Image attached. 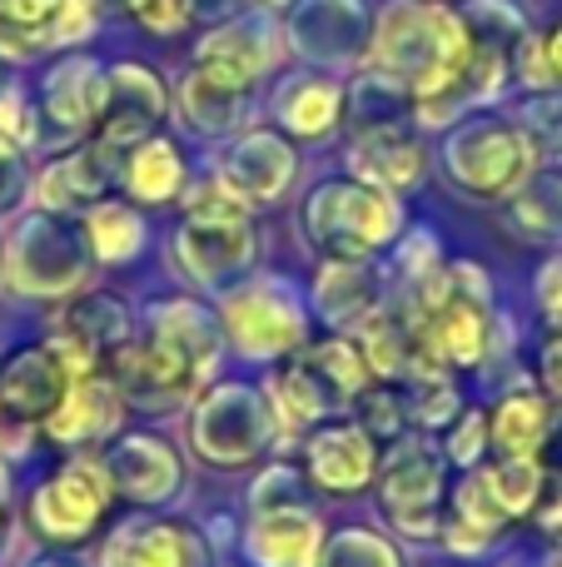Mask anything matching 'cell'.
I'll return each instance as SVG.
<instances>
[{"label":"cell","mask_w":562,"mask_h":567,"mask_svg":"<svg viewBox=\"0 0 562 567\" xmlns=\"http://www.w3.org/2000/svg\"><path fill=\"white\" fill-rule=\"evenodd\" d=\"M125 185L135 199L145 205H165V199L179 195L185 185V165H179V150L169 140H139L135 155L125 165Z\"/></svg>","instance_id":"cell-23"},{"label":"cell","mask_w":562,"mask_h":567,"mask_svg":"<svg viewBox=\"0 0 562 567\" xmlns=\"http://www.w3.org/2000/svg\"><path fill=\"white\" fill-rule=\"evenodd\" d=\"M538 309H543V319L562 333V255H553L538 269Z\"/></svg>","instance_id":"cell-35"},{"label":"cell","mask_w":562,"mask_h":567,"mask_svg":"<svg viewBox=\"0 0 562 567\" xmlns=\"http://www.w3.org/2000/svg\"><path fill=\"white\" fill-rule=\"evenodd\" d=\"M344 90L324 75H299L279 90V125L299 140H324L344 120Z\"/></svg>","instance_id":"cell-21"},{"label":"cell","mask_w":562,"mask_h":567,"mask_svg":"<svg viewBox=\"0 0 562 567\" xmlns=\"http://www.w3.org/2000/svg\"><path fill=\"white\" fill-rule=\"evenodd\" d=\"M309 473L329 493H364L378 473V443L358 423H329L309 439Z\"/></svg>","instance_id":"cell-11"},{"label":"cell","mask_w":562,"mask_h":567,"mask_svg":"<svg viewBox=\"0 0 562 567\" xmlns=\"http://www.w3.org/2000/svg\"><path fill=\"white\" fill-rule=\"evenodd\" d=\"M110 488H119L135 503H165L169 493L179 488V458L169 443L149 439V433H135L125 439L105 463Z\"/></svg>","instance_id":"cell-14"},{"label":"cell","mask_w":562,"mask_h":567,"mask_svg":"<svg viewBox=\"0 0 562 567\" xmlns=\"http://www.w3.org/2000/svg\"><path fill=\"white\" fill-rule=\"evenodd\" d=\"M189 433H195V449L205 463L239 468V463H254L269 449V439H274V409L254 389H244V383H225V389H215L199 403Z\"/></svg>","instance_id":"cell-5"},{"label":"cell","mask_w":562,"mask_h":567,"mask_svg":"<svg viewBox=\"0 0 562 567\" xmlns=\"http://www.w3.org/2000/svg\"><path fill=\"white\" fill-rule=\"evenodd\" d=\"M50 105L65 125H90L105 105V80L95 75L90 65H75V70H60L55 90H50Z\"/></svg>","instance_id":"cell-30"},{"label":"cell","mask_w":562,"mask_h":567,"mask_svg":"<svg viewBox=\"0 0 562 567\" xmlns=\"http://www.w3.org/2000/svg\"><path fill=\"white\" fill-rule=\"evenodd\" d=\"M0 488H6V473H0Z\"/></svg>","instance_id":"cell-42"},{"label":"cell","mask_w":562,"mask_h":567,"mask_svg":"<svg viewBox=\"0 0 562 567\" xmlns=\"http://www.w3.org/2000/svg\"><path fill=\"white\" fill-rule=\"evenodd\" d=\"M269 409H274V423H284L289 433H304V429H314V423L329 419L334 393L319 383V373L309 369L304 359H294L274 373V383H269Z\"/></svg>","instance_id":"cell-22"},{"label":"cell","mask_w":562,"mask_h":567,"mask_svg":"<svg viewBox=\"0 0 562 567\" xmlns=\"http://www.w3.org/2000/svg\"><path fill=\"white\" fill-rule=\"evenodd\" d=\"M299 359L319 373V383L334 393V403L358 399V393L374 383V373H368V363H364V353H358L354 339H319V343H309Z\"/></svg>","instance_id":"cell-24"},{"label":"cell","mask_w":562,"mask_h":567,"mask_svg":"<svg viewBox=\"0 0 562 567\" xmlns=\"http://www.w3.org/2000/svg\"><path fill=\"white\" fill-rule=\"evenodd\" d=\"M488 449H493V433H488V413L468 409V413H458V419L448 423V458H454V463H464V468H478Z\"/></svg>","instance_id":"cell-34"},{"label":"cell","mask_w":562,"mask_h":567,"mask_svg":"<svg viewBox=\"0 0 562 567\" xmlns=\"http://www.w3.org/2000/svg\"><path fill=\"white\" fill-rule=\"evenodd\" d=\"M105 567H205V548L179 523H135L110 538Z\"/></svg>","instance_id":"cell-16"},{"label":"cell","mask_w":562,"mask_h":567,"mask_svg":"<svg viewBox=\"0 0 562 567\" xmlns=\"http://www.w3.org/2000/svg\"><path fill=\"white\" fill-rule=\"evenodd\" d=\"M488 488H493L498 508L508 513V518H523V513L538 508V493H543V458H498L488 463Z\"/></svg>","instance_id":"cell-29"},{"label":"cell","mask_w":562,"mask_h":567,"mask_svg":"<svg viewBox=\"0 0 562 567\" xmlns=\"http://www.w3.org/2000/svg\"><path fill=\"white\" fill-rule=\"evenodd\" d=\"M543 40V60H548V80H553V85H562V20L553 30H548V35H538Z\"/></svg>","instance_id":"cell-39"},{"label":"cell","mask_w":562,"mask_h":567,"mask_svg":"<svg viewBox=\"0 0 562 567\" xmlns=\"http://www.w3.org/2000/svg\"><path fill=\"white\" fill-rule=\"evenodd\" d=\"M0 533H6V498H0Z\"/></svg>","instance_id":"cell-41"},{"label":"cell","mask_w":562,"mask_h":567,"mask_svg":"<svg viewBox=\"0 0 562 567\" xmlns=\"http://www.w3.org/2000/svg\"><path fill=\"white\" fill-rule=\"evenodd\" d=\"M125 6H129V10H135V16H139V10H145V6H149V0H125Z\"/></svg>","instance_id":"cell-40"},{"label":"cell","mask_w":562,"mask_h":567,"mask_svg":"<svg viewBox=\"0 0 562 567\" xmlns=\"http://www.w3.org/2000/svg\"><path fill=\"white\" fill-rule=\"evenodd\" d=\"M189 10H195V0H149V6L139 10V20H145L155 35H175L189 20Z\"/></svg>","instance_id":"cell-37"},{"label":"cell","mask_w":562,"mask_h":567,"mask_svg":"<svg viewBox=\"0 0 562 567\" xmlns=\"http://www.w3.org/2000/svg\"><path fill=\"white\" fill-rule=\"evenodd\" d=\"M368 70L398 85L428 125L464 110V75L473 60V30L464 10L438 0H394L368 30Z\"/></svg>","instance_id":"cell-1"},{"label":"cell","mask_w":562,"mask_h":567,"mask_svg":"<svg viewBox=\"0 0 562 567\" xmlns=\"http://www.w3.org/2000/svg\"><path fill=\"white\" fill-rule=\"evenodd\" d=\"M60 0H0V30L6 35H30V45L55 40Z\"/></svg>","instance_id":"cell-33"},{"label":"cell","mask_w":562,"mask_h":567,"mask_svg":"<svg viewBox=\"0 0 562 567\" xmlns=\"http://www.w3.org/2000/svg\"><path fill=\"white\" fill-rule=\"evenodd\" d=\"M105 508H110V473L100 468V463L80 458V463H65V468L35 493L30 523H35V533H45V538H55V543H80L105 518Z\"/></svg>","instance_id":"cell-7"},{"label":"cell","mask_w":562,"mask_h":567,"mask_svg":"<svg viewBox=\"0 0 562 567\" xmlns=\"http://www.w3.org/2000/svg\"><path fill=\"white\" fill-rule=\"evenodd\" d=\"M319 567H404V563H398V553L388 548L378 533L344 528L334 543H324V553H319Z\"/></svg>","instance_id":"cell-32"},{"label":"cell","mask_w":562,"mask_h":567,"mask_svg":"<svg viewBox=\"0 0 562 567\" xmlns=\"http://www.w3.org/2000/svg\"><path fill=\"white\" fill-rule=\"evenodd\" d=\"M225 329L254 359H274L304 343V309L279 284H249L225 299Z\"/></svg>","instance_id":"cell-8"},{"label":"cell","mask_w":562,"mask_h":567,"mask_svg":"<svg viewBox=\"0 0 562 567\" xmlns=\"http://www.w3.org/2000/svg\"><path fill=\"white\" fill-rule=\"evenodd\" d=\"M165 115V90L149 70L119 65L115 80L105 85V105H100V135L105 145H139Z\"/></svg>","instance_id":"cell-12"},{"label":"cell","mask_w":562,"mask_h":567,"mask_svg":"<svg viewBox=\"0 0 562 567\" xmlns=\"http://www.w3.org/2000/svg\"><path fill=\"white\" fill-rule=\"evenodd\" d=\"M354 423L368 433V439L384 449V443H398V439H408V423H414V413H408V399H404V389L398 383H384V379H374L364 393L354 399Z\"/></svg>","instance_id":"cell-27"},{"label":"cell","mask_w":562,"mask_h":567,"mask_svg":"<svg viewBox=\"0 0 562 567\" xmlns=\"http://www.w3.org/2000/svg\"><path fill=\"white\" fill-rule=\"evenodd\" d=\"M533 518H538V528H543L548 538H558V543H562V473L548 468L543 493H538V508H533Z\"/></svg>","instance_id":"cell-36"},{"label":"cell","mask_w":562,"mask_h":567,"mask_svg":"<svg viewBox=\"0 0 562 567\" xmlns=\"http://www.w3.org/2000/svg\"><path fill=\"white\" fill-rule=\"evenodd\" d=\"M209 363L195 359L185 343H175L169 333L149 329L145 343H119L115 349V389L135 403H149V409H165V403H179L199 379H205Z\"/></svg>","instance_id":"cell-6"},{"label":"cell","mask_w":562,"mask_h":567,"mask_svg":"<svg viewBox=\"0 0 562 567\" xmlns=\"http://www.w3.org/2000/svg\"><path fill=\"white\" fill-rule=\"evenodd\" d=\"M75 379L80 373L60 359L55 343H45V349H20L15 359L6 363V373H0V409L15 413V419H50Z\"/></svg>","instance_id":"cell-10"},{"label":"cell","mask_w":562,"mask_h":567,"mask_svg":"<svg viewBox=\"0 0 562 567\" xmlns=\"http://www.w3.org/2000/svg\"><path fill=\"white\" fill-rule=\"evenodd\" d=\"M289 179H294V150L269 130L244 135L225 165V185L239 189L244 199H279L289 189Z\"/></svg>","instance_id":"cell-17"},{"label":"cell","mask_w":562,"mask_h":567,"mask_svg":"<svg viewBox=\"0 0 562 567\" xmlns=\"http://www.w3.org/2000/svg\"><path fill=\"white\" fill-rule=\"evenodd\" d=\"M179 265L205 289H219L235 275H244L254 265V229H249V219H185V229H179Z\"/></svg>","instance_id":"cell-9"},{"label":"cell","mask_w":562,"mask_h":567,"mask_svg":"<svg viewBox=\"0 0 562 567\" xmlns=\"http://www.w3.org/2000/svg\"><path fill=\"white\" fill-rule=\"evenodd\" d=\"M448 185H458L468 199H513L533 179L538 150L523 125L493 115H473L448 135L444 145Z\"/></svg>","instance_id":"cell-3"},{"label":"cell","mask_w":562,"mask_h":567,"mask_svg":"<svg viewBox=\"0 0 562 567\" xmlns=\"http://www.w3.org/2000/svg\"><path fill=\"white\" fill-rule=\"evenodd\" d=\"M100 189H105V165H100V155H70L40 175V199H45L50 209L90 205Z\"/></svg>","instance_id":"cell-28"},{"label":"cell","mask_w":562,"mask_h":567,"mask_svg":"<svg viewBox=\"0 0 562 567\" xmlns=\"http://www.w3.org/2000/svg\"><path fill=\"white\" fill-rule=\"evenodd\" d=\"M378 503H384V518L404 538L444 533V458L424 439H398V449L378 463Z\"/></svg>","instance_id":"cell-4"},{"label":"cell","mask_w":562,"mask_h":567,"mask_svg":"<svg viewBox=\"0 0 562 567\" xmlns=\"http://www.w3.org/2000/svg\"><path fill=\"white\" fill-rule=\"evenodd\" d=\"M424 169H428V155H424V145H418V135L408 125L358 130V140H354V175L358 179H368V185L398 195V189L418 185Z\"/></svg>","instance_id":"cell-13"},{"label":"cell","mask_w":562,"mask_h":567,"mask_svg":"<svg viewBox=\"0 0 562 567\" xmlns=\"http://www.w3.org/2000/svg\"><path fill=\"white\" fill-rule=\"evenodd\" d=\"M244 95H249V90L229 85V80H219V75H209V70L195 65V70H189V80H185V115H189V125L219 135V130H229L239 120Z\"/></svg>","instance_id":"cell-26"},{"label":"cell","mask_w":562,"mask_h":567,"mask_svg":"<svg viewBox=\"0 0 562 567\" xmlns=\"http://www.w3.org/2000/svg\"><path fill=\"white\" fill-rule=\"evenodd\" d=\"M269 60H274V40H269V25H254V20H244V25H229V30H215V35L199 45L195 65L209 70V75L229 80V85L249 90L259 75L269 70Z\"/></svg>","instance_id":"cell-18"},{"label":"cell","mask_w":562,"mask_h":567,"mask_svg":"<svg viewBox=\"0 0 562 567\" xmlns=\"http://www.w3.org/2000/svg\"><path fill=\"white\" fill-rule=\"evenodd\" d=\"M50 433L60 443H85V439H105L119 423V389L115 379H95V373H80L70 383V393L60 399V409L50 413Z\"/></svg>","instance_id":"cell-19"},{"label":"cell","mask_w":562,"mask_h":567,"mask_svg":"<svg viewBox=\"0 0 562 567\" xmlns=\"http://www.w3.org/2000/svg\"><path fill=\"white\" fill-rule=\"evenodd\" d=\"M538 379H543V389L553 393V399H562V333H553V339L538 349Z\"/></svg>","instance_id":"cell-38"},{"label":"cell","mask_w":562,"mask_h":567,"mask_svg":"<svg viewBox=\"0 0 562 567\" xmlns=\"http://www.w3.org/2000/svg\"><path fill=\"white\" fill-rule=\"evenodd\" d=\"M404 229V209L368 179H329L304 205V235L329 265H364Z\"/></svg>","instance_id":"cell-2"},{"label":"cell","mask_w":562,"mask_h":567,"mask_svg":"<svg viewBox=\"0 0 562 567\" xmlns=\"http://www.w3.org/2000/svg\"><path fill=\"white\" fill-rule=\"evenodd\" d=\"M249 558L259 567H319L324 553V528L314 523V513L294 508H269L259 513V523L249 528Z\"/></svg>","instance_id":"cell-15"},{"label":"cell","mask_w":562,"mask_h":567,"mask_svg":"<svg viewBox=\"0 0 562 567\" xmlns=\"http://www.w3.org/2000/svg\"><path fill=\"white\" fill-rule=\"evenodd\" d=\"M145 239V225L135 219V209L125 205H100L90 215V245H95L100 259H129Z\"/></svg>","instance_id":"cell-31"},{"label":"cell","mask_w":562,"mask_h":567,"mask_svg":"<svg viewBox=\"0 0 562 567\" xmlns=\"http://www.w3.org/2000/svg\"><path fill=\"white\" fill-rule=\"evenodd\" d=\"M498 458H538L553 433V403L533 389H513L493 413H488Z\"/></svg>","instance_id":"cell-20"},{"label":"cell","mask_w":562,"mask_h":567,"mask_svg":"<svg viewBox=\"0 0 562 567\" xmlns=\"http://www.w3.org/2000/svg\"><path fill=\"white\" fill-rule=\"evenodd\" d=\"M319 309L334 323H358L378 309L374 279H368L364 265H324L319 275Z\"/></svg>","instance_id":"cell-25"}]
</instances>
